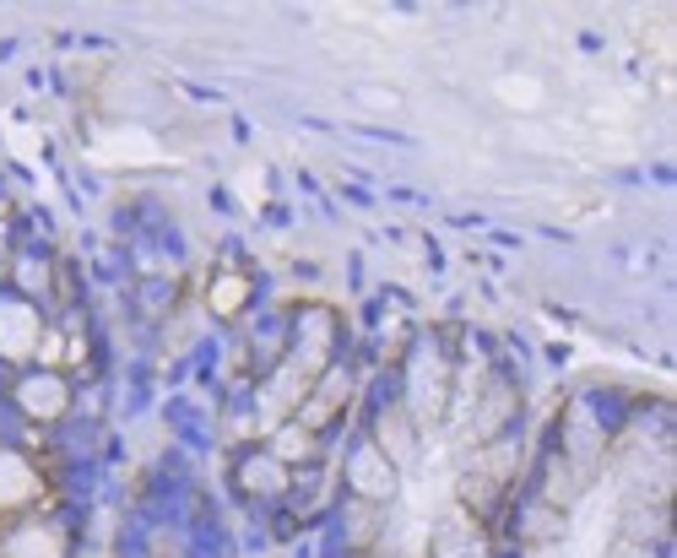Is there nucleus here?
Instances as JSON below:
<instances>
[{"label":"nucleus","instance_id":"5","mask_svg":"<svg viewBox=\"0 0 677 558\" xmlns=\"http://www.w3.org/2000/svg\"><path fill=\"white\" fill-rule=\"evenodd\" d=\"M11 558H60V537L54 532H22L16 543H11Z\"/></svg>","mask_w":677,"mask_h":558},{"label":"nucleus","instance_id":"3","mask_svg":"<svg viewBox=\"0 0 677 558\" xmlns=\"http://www.w3.org/2000/svg\"><path fill=\"white\" fill-rule=\"evenodd\" d=\"M33 337H38V320H33L27 304L0 309V347H5L11 358H27V353H33Z\"/></svg>","mask_w":677,"mask_h":558},{"label":"nucleus","instance_id":"4","mask_svg":"<svg viewBox=\"0 0 677 558\" xmlns=\"http://www.w3.org/2000/svg\"><path fill=\"white\" fill-rule=\"evenodd\" d=\"M27 494H33V472H27L16 456H0V510L22 505Z\"/></svg>","mask_w":677,"mask_h":558},{"label":"nucleus","instance_id":"7","mask_svg":"<svg viewBox=\"0 0 677 558\" xmlns=\"http://www.w3.org/2000/svg\"><path fill=\"white\" fill-rule=\"evenodd\" d=\"M22 402H27L33 413H60V407H65V391H60V380H33V385L22 391Z\"/></svg>","mask_w":677,"mask_h":558},{"label":"nucleus","instance_id":"1","mask_svg":"<svg viewBox=\"0 0 677 558\" xmlns=\"http://www.w3.org/2000/svg\"><path fill=\"white\" fill-rule=\"evenodd\" d=\"M353 489L369 499H391L396 494V461L380 445H358L353 451Z\"/></svg>","mask_w":677,"mask_h":558},{"label":"nucleus","instance_id":"2","mask_svg":"<svg viewBox=\"0 0 677 558\" xmlns=\"http://www.w3.org/2000/svg\"><path fill=\"white\" fill-rule=\"evenodd\" d=\"M434 558H488V537H483V521H456V527H445L439 532V548Z\"/></svg>","mask_w":677,"mask_h":558},{"label":"nucleus","instance_id":"6","mask_svg":"<svg viewBox=\"0 0 677 558\" xmlns=\"http://www.w3.org/2000/svg\"><path fill=\"white\" fill-rule=\"evenodd\" d=\"M244 299H250V282H244V277H222V282L212 288V309H217V315H239Z\"/></svg>","mask_w":677,"mask_h":558},{"label":"nucleus","instance_id":"8","mask_svg":"<svg viewBox=\"0 0 677 558\" xmlns=\"http://www.w3.org/2000/svg\"><path fill=\"white\" fill-rule=\"evenodd\" d=\"M613 558H656V554H646V548H629V543H624V548H618Z\"/></svg>","mask_w":677,"mask_h":558}]
</instances>
